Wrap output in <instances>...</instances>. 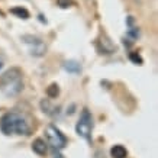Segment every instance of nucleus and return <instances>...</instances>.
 Returning <instances> with one entry per match:
<instances>
[{"label": "nucleus", "mask_w": 158, "mask_h": 158, "mask_svg": "<svg viewBox=\"0 0 158 158\" xmlns=\"http://www.w3.org/2000/svg\"><path fill=\"white\" fill-rule=\"evenodd\" d=\"M0 131L5 135H31L28 120L16 112H7L0 118Z\"/></svg>", "instance_id": "obj_1"}, {"label": "nucleus", "mask_w": 158, "mask_h": 158, "mask_svg": "<svg viewBox=\"0 0 158 158\" xmlns=\"http://www.w3.org/2000/svg\"><path fill=\"white\" fill-rule=\"evenodd\" d=\"M0 90L5 96H18L23 90V74L18 67L9 68L0 76Z\"/></svg>", "instance_id": "obj_2"}, {"label": "nucleus", "mask_w": 158, "mask_h": 158, "mask_svg": "<svg viewBox=\"0 0 158 158\" xmlns=\"http://www.w3.org/2000/svg\"><path fill=\"white\" fill-rule=\"evenodd\" d=\"M93 118H91V113L89 112V109H83V113L80 116V119L76 125V132L78 136H81L87 141V142H91V131H93Z\"/></svg>", "instance_id": "obj_3"}, {"label": "nucleus", "mask_w": 158, "mask_h": 158, "mask_svg": "<svg viewBox=\"0 0 158 158\" xmlns=\"http://www.w3.org/2000/svg\"><path fill=\"white\" fill-rule=\"evenodd\" d=\"M45 136H47L48 144L55 149H62L67 145V136L54 125H48L45 128Z\"/></svg>", "instance_id": "obj_4"}, {"label": "nucleus", "mask_w": 158, "mask_h": 158, "mask_svg": "<svg viewBox=\"0 0 158 158\" xmlns=\"http://www.w3.org/2000/svg\"><path fill=\"white\" fill-rule=\"evenodd\" d=\"M22 41L28 45L31 54L35 55V57H42L44 54H45V51H47L45 44L39 38L34 36V35H23V36H22Z\"/></svg>", "instance_id": "obj_5"}, {"label": "nucleus", "mask_w": 158, "mask_h": 158, "mask_svg": "<svg viewBox=\"0 0 158 158\" xmlns=\"http://www.w3.org/2000/svg\"><path fill=\"white\" fill-rule=\"evenodd\" d=\"M32 151L36 152L38 155H45L48 152V145H47V142L42 138H36L32 142Z\"/></svg>", "instance_id": "obj_6"}, {"label": "nucleus", "mask_w": 158, "mask_h": 158, "mask_svg": "<svg viewBox=\"0 0 158 158\" xmlns=\"http://www.w3.org/2000/svg\"><path fill=\"white\" fill-rule=\"evenodd\" d=\"M62 67H64V70L67 73H70V74H80L81 73V65H80V62L74 61V60H68V61H65L64 64H62Z\"/></svg>", "instance_id": "obj_7"}, {"label": "nucleus", "mask_w": 158, "mask_h": 158, "mask_svg": "<svg viewBox=\"0 0 158 158\" xmlns=\"http://www.w3.org/2000/svg\"><path fill=\"white\" fill-rule=\"evenodd\" d=\"M128 151L123 145H115L110 148V157L112 158H126Z\"/></svg>", "instance_id": "obj_8"}, {"label": "nucleus", "mask_w": 158, "mask_h": 158, "mask_svg": "<svg viewBox=\"0 0 158 158\" xmlns=\"http://www.w3.org/2000/svg\"><path fill=\"white\" fill-rule=\"evenodd\" d=\"M10 13L15 15V16H18L20 19H29V12L25 7L22 6H18V7H13V9H10Z\"/></svg>", "instance_id": "obj_9"}, {"label": "nucleus", "mask_w": 158, "mask_h": 158, "mask_svg": "<svg viewBox=\"0 0 158 158\" xmlns=\"http://www.w3.org/2000/svg\"><path fill=\"white\" fill-rule=\"evenodd\" d=\"M47 96L49 99H57L60 96V86H58L57 83H52V84H49L47 87Z\"/></svg>", "instance_id": "obj_10"}, {"label": "nucleus", "mask_w": 158, "mask_h": 158, "mask_svg": "<svg viewBox=\"0 0 158 158\" xmlns=\"http://www.w3.org/2000/svg\"><path fill=\"white\" fill-rule=\"evenodd\" d=\"M129 60L134 62V64H138V65H142V64H144V60H142V57H141L138 52H131Z\"/></svg>", "instance_id": "obj_11"}, {"label": "nucleus", "mask_w": 158, "mask_h": 158, "mask_svg": "<svg viewBox=\"0 0 158 158\" xmlns=\"http://www.w3.org/2000/svg\"><path fill=\"white\" fill-rule=\"evenodd\" d=\"M57 5L62 9H68V7H71L74 5V2L73 0H57Z\"/></svg>", "instance_id": "obj_12"}, {"label": "nucleus", "mask_w": 158, "mask_h": 158, "mask_svg": "<svg viewBox=\"0 0 158 158\" xmlns=\"http://www.w3.org/2000/svg\"><path fill=\"white\" fill-rule=\"evenodd\" d=\"M41 107H42V110L45 112V113H49V109H51V106H49V102L47 100V99L41 102Z\"/></svg>", "instance_id": "obj_13"}, {"label": "nucleus", "mask_w": 158, "mask_h": 158, "mask_svg": "<svg viewBox=\"0 0 158 158\" xmlns=\"http://www.w3.org/2000/svg\"><path fill=\"white\" fill-rule=\"evenodd\" d=\"M94 158H106L105 157V152H103V151H96V154H94Z\"/></svg>", "instance_id": "obj_14"}, {"label": "nucleus", "mask_w": 158, "mask_h": 158, "mask_svg": "<svg viewBox=\"0 0 158 158\" xmlns=\"http://www.w3.org/2000/svg\"><path fill=\"white\" fill-rule=\"evenodd\" d=\"M54 158H64V157H62V155H61V154H54Z\"/></svg>", "instance_id": "obj_15"}, {"label": "nucleus", "mask_w": 158, "mask_h": 158, "mask_svg": "<svg viewBox=\"0 0 158 158\" xmlns=\"http://www.w3.org/2000/svg\"><path fill=\"white\" fill-rule=\"evenodd\" d=\"M2 67H3V64H2V62H0V70H2Z\"/></svg>", "instance_id": "obj_16"}]
</instances>
